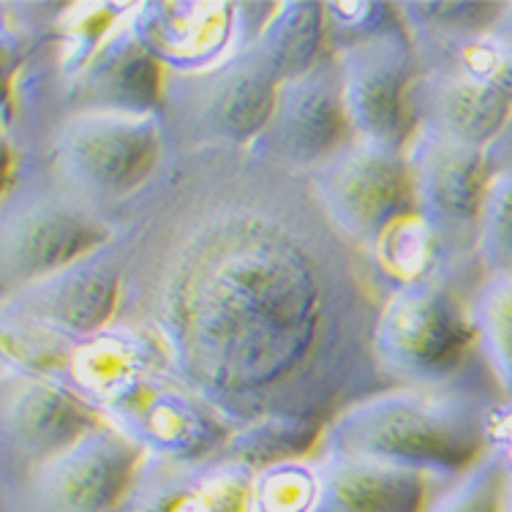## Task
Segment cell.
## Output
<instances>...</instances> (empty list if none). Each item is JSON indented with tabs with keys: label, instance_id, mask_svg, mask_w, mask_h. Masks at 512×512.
Listing matches in <instances>:
<instances>
[{
	"label": "cell",
	"instance_id": "cell-2",
	"mask_svg": "<svg viewBox=\"0 0 512 512\" xmlns=\"http://www.w3.org/2000/svg\"><path fill=\"white\" fill-rule=\"evenodd\" d=\"M483 398H379L335 428L341 455L390 463L409 472L434 469L442 474L466 472L483 455Z\"/></svg>",
	"mask_w": 512,
	"mask_h": 512
},
{
	"label": "cell",
	"instance_id": "cell-16",
	"mask_svg": "<svg viewBox=\"0 0 512 512\" xmlns=\"http://www.w3.org/2000/svg\"><path fill=\"white\" fill-rule=\"evenodd\" d=\"M322 39L319 6L314 3H289L265 30L262 52L273 63L278 79H295L316 66V50Z\"/></svg>",
	"mask_w": 512,
	"mask_h": 512
},
{
	"label": "cell",
	"instance_id": "cell-8",
	"mask_svg": "<svg viewBox=\"0 0 512 512\" xmlns=\"http://www.w3.org/2000/svg\"><path fill=\"white\" fill-rule=\"evenodd\" d=\"M346 126L341 66L316 63L306 74L281 82L270 118V153L292 167L325 164L338 153Z\"/></svg>",
	"mask_w": 512,
	"mask_h": 512
},
{
	"label": "cell",
	"instance_id": "cell-3",
	"mask_svg": "<svg viewBox=\"0 0 512 512\" xmlns=\"http://www.w3.org/2000/svg\"><path fill=\"white\" fill-rule=\"evenodd\" d=\"M322 210L344 235L382 243L417 213L409 161L382 145L338 150L316 175Z\"/></svg>",
	"mask_w": 512,
	"mask_h": 512
},
{
	"label": "cell",
	"instance_id": "cell-21",
	"mask_svg": "<svg viewBox=\"0 0 512 512\" xmlns=\"http://www.w3.org/2000/svg\"><path fill=\"white\" fill-rule=\"evenodd\" d=\"M488 33H491L493 39H499L502 44L512 47V3H504L499 20H496V25Z\"/></svg>",
	"mask_w": 512,
	"mask_h": 512
},
{
	"label": "cell",
	"instance_id": "cell-19",
	"mask_svg": "<svg viewBox=\"0 0 512 512\" xmlns=\"http://www.w3.org/2000/svg\"><path fill=\"white\" fill-rule=\"evenodd\" d=\"M474 251L488 278L512 276V175L488 178Z\"/></svg>",
	"mask_w": 512,
	"mask_h": 512
},
{
	"label": "cell",
	"instance_id": "cell-14",
	"mask_svg": "<svg viewBox=\"0 0 512 512\" xmlns=\"http://www.w3.org/2000/svg\"><path fill=\"white\" fill-rule=\"evenodd\" d=\"M112 512H256L254 488L237 472H178L167 480H148Z\"/></svg>",
	"mask_w": 512,
	"mask_h": 512
},
{
	"label": "cell",
	"instance_id": "cell-6",
	"mask_svg": "<svg viewBox=\"0 0 512 512\" xmlns=\"http://www.w3.org/2000/svg\"><path fill=\"white\" fill-rule=\"evenodd\" d=\"M158 128L137 115H93L71 123L60 137V169L79 188L120 197L156 167Z\"/></svg>",
	"mask_w": 512,
	"mask_h": 512
},
{
	"label": "cell",
	"instance_id": "cell-5",
	"mask_svg": "<svg viewBox=\"0 0 512 512\" xmlns=\"http://www.w3.org/2000/svg\"><path fill=\"white\" fill-rule=\"evenodd\" d=\"M474 341L472 316L436 289H406L384 311L376 352L414 379H444L458 368Z\"/></svg>",
	"mask_w": 512,
	"mask_h": 512
},
{
	"label": "cell",
	"instance_id": "cell-13",
	"mask_svg": "<svg viewBox=\"0 0 512 512\" xmlns=\"http://www.w3.org/2000/svg\"><path fill=\"white\" fill-rule=\"evenodd\" d=\"M319 477L314 512H423V474L355 455H335Z\"/></svg>",
	"mask_w": 512,
	"mask_h": 512
},
{
	"label": "cell",
	"instance_id": "cell-11",
	"mask_svg": "<svg viewBox=\"0 0 512 512\" xmlns=\"http://www.w3.org/2000/svg\"><path fill=\"white\" fill-rule=\"evenodd\" d=\"M101 240L104 232L96 221L69 202H33L17 216L6 218V278L30 284L88 254Z\"/></svg>",
	"mask_w": 512,
	"mask_h": 512
},
{
	"label": "cell",
	"instance_id": "cell-9",
	"mask_svg": "<svg viewBox=\"0 0 512 512\" xmlns=\"http://www.w3.org/2000/svg\"><path fill=\"white\" fill-rule=\"evenodd\" d=\"M134 461L131 444L104 431L52 455L33 491L50 512H112L131 491Z\"/></svg>",
	"mask_w": 512,
	"mask_h": 512
},
{
	"label": "cell",
	"instance_id": "cell-12",
	"mask_svg": "<svg viewBox=\"0 0 512 512\" xmlns=\"http://www.w3.org/2000/svg\"><path fill=\"white\" fill-rule=\"evenodd\" d=\"M510 109L512 101L504 93L458 69L436 71L414 88V115L425 120L428 131L472 148H488Z\"/></svg>",
	"mask_w": 512,
	"mask_h": 512
},
{
	"label": "cell",
	"instance_id": "cell-10",
	"mask_svg": "<svg viewBox=\"0 0 512 512\" xmlns=\"http://www.w3.org/2000/svg\"><path fill=\"white\" fill-rule=\"evenodd\" d=\"M278 74L262 47L227 66L207 71L186 90L188 126L199 123L197 137L246 139L262 131L273 118L278 96Z\"/></svg>",
	"mask_w": 512,
	"mask_h": 512
},
{
	"label": "cell",
	"instance_id": "cell-22",
	"mask_svg": "<svg viewBox=\"0 0 512 512\" xmlns=\"http://www.w3.org/2000/svg\"><path fill=\"white\" fill-rule=\"evenodd\" d=\"M502 512H512V477H510V485H507V493H504Z\"/></svg>",
	"mask_w": 512,
	"mask_h": 512
},
{
	"label": "cell",
	"instance_id": "cell-1",
	"mask_svg": "<svg viewBox=\"0 0 512 512\" xmlns=\"http://www.w3.org/2000/svg\"><path fill=\"white\" fill-rule=\"evenodd\" d=\"M306 246L270 218L232 210L169 256L158 322L199 393L243 406L306 365L330 289Z\"/></svg>",
	"mask_w": 512,
	"mask_h": 512
},
{
	"label": "cell",
	"instance_id": "cell-15",
	"mask_svg": "<svg viewBox=\"0 0 512 512\" xmlns=\"http://www.w3.org/2000/svg\"><path fill=\"white\" fill-rule=\"evenodd\" d=\"M469 316L493 387L512 398V276L485 278Z\"/></svg>",
	"mask_w": 512,
	"mask_h": 512
},
{
	"label": "cell",
	"instance_id": "cell-20",
	"mask_svg": "<svg viewBox=\"0 0 512 512\" xmlns=\"http://www.w3.org/2000/svg\"><path fill=\"white\" fill-rule=\"evenodd\" d=\"M485 153V169H488V178L491 175H512V109L504 126L499 128V134L488 142Z\"/></svg>",
	"mask_w": 512,
	"mask_h": 512
},
{
	"label": "cell",
	"instance_id": "cell-17",
	"mask_svg": "<svg viewBox=\"0 0 512 512\" xmlns=\"http://www.w3.org/2000/svg\"><path fill=\"white\" fill-rule=\"evenodd\" d=\"M69 395L55 393L52 387H30V393L17 404V431L22 442L47 455V447L66 450V442L79 434L88 417H82ZM50 458V455H47Z\"/></svg>",
	"mask_w": 512,
	"mask_h": 512
},
{
	"label": "cell",
	"instance_id": "cell-18",
	"mask_svg": "<svg viewBox=\"0 0 512 512\" xmlns=\"http://www.w3.org/2000/svg\"><path fill=\"white\" fill-rule=\"evenodd\" d=\"M510 477V466L502 453H483L425 504L423 512H502Z\"/></svg>",
	"mask_w": 512,
	"mask_h": 512
},
{
	"label": "cell",
	"instance_id": "cell-4",
	"mask_svg": "<svg viewBox=\"0 0 512 512\" xmlns=\"http://www.w3.org/2000/svg\"><path fill=\"white\" fill-rule=\"evenodd\" d=\"M338 66L349 126L371 145L401 148L414 118L412 44L398 33L376 30L352 41Z\"/></svg>",
	"mask_w": 512,
	"mask_h": 512
},
{
	"label": "cell",
	"instance_id": "cell-7",
	"mask_svg": "<svg viewBox=\"0 0 512 512\" xmlns=\"http://www.w3.org/2000/svg\"><path fill=\"white\" fill-rule=\"evenodd\" d=\"M409 169L425 221L439 229V235L477 248V224L488 188L483 148L425 128V137L414 142Z\"/></svg>",
	"mask_w": 512,
	"mask_h": 512
}]
</instances>
